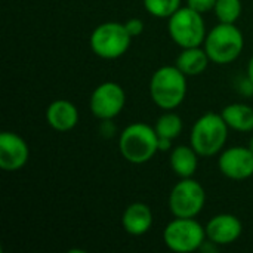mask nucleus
I'll use <instances>...</instances> for the list:
<instances>
[{
    "label": "nucleus",
    "instance_id": "obj_1",
    "mask_svg": "<svg viewBox=\"0 0 253 253\" xmlns=\"http://www.w3.org/2000/svg\"><path fill=\"white\" fill-rule=\"evenodd\" d=\"M150 96L165 111L178 108L187 96V76L176 65L160 67L151 76Z\"/></svg>",
    "mask_w": 253,
    "mask_h": 253
},
{
    "label": "nucleus",
    "instance_id": "obj_2",
    "mask_svg": "<svg viewBox=\"0 0 253 253\" xmlns=\"http://www.w3.org/2000/svg\"><path fill=\"white\" fill-rule=\"evenodd\" d=\"M119 150L126 162L144 165L159 153V135L156 129L147 123H132L122 130Z\"/></svg>",
    "mask_w": 253,
    "mask_h": 253
},
{
    "label": "nucleus",
    "instance_id": "obj_3",
    "mask_svg": "<svg viewBox=\"0 0 253 253\" xmlns=\"http://www.w3.org/2000/svg\"><path fill=\"white\" fill-rule=\"evenodd\" d=\"M228 125L224 117L216 113H206L200 116L193 125L190 135V145L200 157H212L222 151L228 139Z\"/></svg>",
    "mask_w": 253,
    "mask_h": 253
},
{
    "label": "nucleus",
    "instance_id": "obj_4",
    "mask_svg": "<svg viewBox=\"0 0 253 253\" xmlns=\"http://www.w3.org/2000/svg\"><path fill=\"white\" fill-rule=\"evenodd\" d=\"M203 47L208 52L211 62L219 65L231 64L242 55L245 39L234 24L219 22L208 33Z\"/></svg>",
    "mask_w": 253,
    "mask_h": 253
},
{
    "label": "nucleus",
    "instance_id": "obj_5",
    "mask_svg": "<svg viewBox=\"0 0 253 253\" xmlns=\"http://www.w3.org/2000/svg\"><path fill=\"white\" fill-rule=\"evenodd\" d=\"M169 36L181 49L202 46L208 36L202 13L185 6L179 7L170 18H168Z\"/></svg>",
    "mask_w": 253,
    "mask_h": 253
},
{
    "label": "nucleus",
    "instance_id": "obj_6",
    "mask_svg": "<svg viewBox=\"0 0 253 253\" xmlns=\"http://www.w3.org/2000/svg\"><path fill=\"white\" fill-rule=\"evenodd\" d=\"M132 36L120 22L99 24L90 34L89 44L92 52L102 59H117L130 47Z\"/></svg>",
    "mask_w": 253,
    "mask_h": 253
},
{
    "label": "nucleus",
    "instance_id": "obj_7",
    "mask_svg": "<svg viewBox=\"0 0 253 253\" xmlns=\"http://www.w3.org/2000/svg\"><path fill=\"white\" fill-rule=\"evenodd\" d=\"M206 228L194 218H175L163 231V242L172 252L191 253L203 248Z\"/></svg>",
    "mask_w": 253,
    "mask_h": 253
},
{
    "label": "nucleus",
    "instance_id": "obj_8",
    "mask_svg": "<svg viewBox=\"0 0 253 253\" xmlns=\"http://www.w3.org/2000/svg\"><path fill=\"white\" fill-rule=\"evenodd\" d=\"M206 191L193 178L181 179L169 194V209L175 218H196L205 208Z\"/></svg>",
    "mask_w": 253,
    "mask_h": 253
},
{
    "label": "nucleus",
    "instance_id": "obj_9",
    "mask_svg": "<svg viewBox=\"0 0 253 253\" xmlns=\"http://www.w3.org/2000/svg\"><path fill=\"white\" fill-rule=\"evenodd\" d=\"M126 104V93L116 82H104L95 87L90 95V113L99 120H111L117 117Z\"/></svg>",
    "mask_w": 253,
    "mask_h": 253
},
{
    "label": "nucleus",
    "instance_id": "obj_10",
    "mask_svg": "<svg viewBox=\"0 0 253 253\" xmlns=\"http://www.w3.org/2000/svg\"><path fill=\"white\" fill-rule=\"evenodd\" d=\"M219 172L233 181H243L253 175V153L249 147H230L218 159Z\"/></svg>",
    "mask_w": 253,
    "mask_h": 253
},
{
    "label": "nucleus",
    "instance_id": "obj_11",
    "mask_svg": "<svg viewBox=\"0 0 253 253\" xmlns=\"http://www.w3.org/2000/svg\"><path fill=\"white\" fill-rule=\"evenodd\" d=\"M30 148L24 138L15 132L0 133V168L6 172H16L27 165Z\"/></svg>",
    "mask_w": 253,
    "mask_h": 253
},
{
    "label": "nucleus",
    "instance_id": "obj_12",
    "mask_svg": "<svg viewBox=\"0 0 253 253\" xmlns=\"http://www.w3.org/2000/svg\"><path fill=\"white\" fill-rule=\"evenodd\" d=\"M206 237L215 246H227L237 242L243 233L242 221L231 213H219L206 224Z\"/></svg>",
    "mask_w": 253,
    "mask_h": 253
},
{
    "label": "nucleus",
    "instance_id": "obj_13",
    "mask_svg": "<svg viewBox=\"0 0 253 253\" xmlns=\"http://www.w3.org/2000/svg\"><path fill=\"white\" fill-rule=\"evenodd\" d=\"M153 212L150 206L141 202H135L129 205L122 216V225L125 231L130 236H144L147 234L153 227Z\"/></svg>",
    "mask_w": 253,
    "mask_h": 253
},
{
    "label": "nucleus",
    "instance_id": "obj_14",
    "mask_svg": "<svg viewBox=\"0 0 253 253\" xmlns=\"http://www.w3.org/2000/svg\"><path fill=\"white\" fill-rule=\"evenodd\" d=\"M47 125L58 132H68L79 123V111L76 105L67 99H56L46 108Z\"/></svg>",
    "mask_w": 253,
    "mask_h": 253
},
{
    "label": "nucleus",
    "instance_id": "obj_15",
    "mask_svg": "<svg viewBox=\"0 0 253 253\" xmlns=\"http://www.w3.org/2000/svg\"><path fill=\"white\" fill-rule=\"evenodd\" d=\"M209 62H211V58H209L208 52L205 50V47L196 46V47L182 49L181 53L176 56L175 65L187 77H193V76H199V74L205 73Z\"/></svg>",
    "mask_w": 253,
    "mask_h": 253
},
{
    "label": "nucleus",
    "instance_id": "obj_16",
    "mask_svg": "<svg viewBox=\"0 0 253 253\" xmlns=\"http://www.w3.org/2000/svg\"><path fill=\"white\" fill-rule=\"evenodd\" d=\"M199 157L191 145H178L170 153V168L181 179L193 178L199 166Z\"/></svg>",
    "mask_w": 253,
    "mask_h": 253
},
{
    "label": "nucleus",
    "instance_id": "obj_17",
    "mask_svg": "<svg viewBox=\"0 0 253 253\" xmlns=\"http://www.w3.org/2000/svg\"><path fill=\"white\" fill-rule=\"evenodd\" d=\"M221 116L230 129L237 132H252L253 130V108L248 104L236 102L222 108Z\"/></svg>",
    "mask_w": 253,
    "mask_h": 253
},
{
    "label": "nucleus",
    "instance_id": "obj_18",
    "mask_svg": "<svg viewBox=\"0 0 253 253\" xmlns=\"http://www.w3.org/2000/svg\"><path fill=\"white\" fill-rule=\"evenodd\" d=\"M182 127H184L182 119L176 113H172V111L163 113L154 125L157 135L160 138H169V139L178 138L182 132Z\"/></svg>",
    "mask_w": 253,
    "mask_h": 253
},
{
    "label": "nucleus",
    "instance_id": "obj_19",
    "mask_svg": "<svg viewBox=\"0 0 253 253\" xmlns=\"http://www.w3.org/2000/svg\"><path fill=\"white\" fill-rule=\"evenodd\" d=\"M213 10L219 22L236 24L242 15V0H216Z\"/></svg>",
    "mask_w": 253,
    "mask_h": 253
},
{
    "label": "nucleus",
    "instance_id": "obj_20",
    "mask_svg": "<svg viewBox=\"0 0 253 253\" xmlns=\"http://www.w3.org/2000/svg\"><path fill=\"white\" fill-rule=\"evenodd\" d=\"M145 10L156 18H170L179 7L181 0H142Z\"/></svg>",
    "mask_w": 253,
    "mask_h": 253
},
{
    "label": "nucleus",
    "instance_id": "obj_21",
    "mask_svg": "<svg viewBox=\"0 0 253 253\" xmlns=\"http://www.w3.org/2000/svg\"><path fill=\"white\" fill-rule=\"evenodd\" d=\"M215 4H216V0H187V6L202 15L209 10H213Z\"/></svg>",
    "mask_w": 253,
    "mask_h": 253
},
{
    "label": "nucleus",
    "instance_id": "obj_22",
    "mask_svg": "<svg viewBox=\"0 0 253 253\" xmlns=\"http://www.w3.org/2000/svg\"><path fill=\"white\" fill-rule=\"evenodd\" d=\"M125 27L132 37H136L144 31V21L141 18H130L125 22Z\"/></svg>",
    "mask_w": 253,
    "mask_h": 253
},
{
    "label": "nucleus",
    "instance_id": "obj_23",
    "mask_svg": "<svg viewBox=\"0 0 253 253\" xmlns=\"http://www.w3.org/2000/svg\"><path fill=\"white\" fill-rule=\"evenodd\" d=\"M172 141L169 138H160L159 136V151H169L172 148Z\"/></svg>",
    "mask_w": 253,
    "mask_h": 253
},
{
    "label": "nucleus",
    "instance_id": "obj_24",
    "mask_svg": "<svg viewBox=\"0 0 253 253\" xmlns=\"http://www.w3.org/2000/svg\"><path fill=\"white\" fill-rule=\"evenodd\" d=\"M248 77L252 80L253 83V55L252 58H251V61H249V65H248Z\"/></svg>",
    "mask_w": 253,
    "mask_h": 253
},
{
    "label": "nucleus",
    "instance_id": "obj_25",
    "mask_svg": "<svg viewBox=\"0 0 253 253\" xmlns=\"http://www.w3.org/2000/svg\"><path fill=\"white\" fill-rule=\"evenodd\" d=\"M248 147H249V148L252 150V153H253V136L251 138V141H249V145H248Z\"/></svg>",
    "mask_w": 253,
    "mask_h": 253
}]
</instances>
